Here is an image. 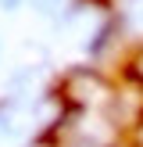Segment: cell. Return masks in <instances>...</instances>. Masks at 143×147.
I'll return each instance as SVG.
<instances>
[{
    "label": "cell",
    "mask_w": 143,
    "mask_h": 147,
    "mask_svg": "<svg viewBox=\"0 0 143 147\" xmlns=\"http://www.w3.org/2000/svg\"><path fill=\"white\" fill-rule=\"evenodd\" d=\"M54 90L72 111H107V104L114 97V83L97 65H72V68H64Z\"/></svg>",
    "instance_id": "cell-1"
},
{
    "label": "cell",
    "mask_w": 143,
    "mask_h": 147,
    "mask_svg": "<svg viewBox=\"0 0 143 147\" xmlns=\"http://www.w3.org/2000/svg\"><path fill=\"white\" fill-rule=\"evenodd\" d=\"M122 32H125V22H122L118 14H111V11H107L104 18H100V25H93V29H90L86 54H90V57H97V61H100V57H107V54H111V47L122 40Z\"/></svg>",
    "instance_id": "cell-2"
},
{
    "label": "cell",
    "mask_w": 143,
    "mask_h": 147,
    "mask_svg": "<svg viewBox=\"0 0 143 147\" xmlns=\"http://www.w3.org/2000/svg\"><path fill=\"white\" fill-rule=\"evenodd\" d=\"M18 100H11L7 93H0V140H11V136H18V115H21Z\"/></svg>",
    "instance_id": "cell-3"
},
{
    "label": "cell",
    "mask_w": 143,
    "mask_h": 147,
    "mask_svg": "<svg viewBox=\"0 0 143 147\" xmlns=\"http://www.w3.org/2000/svg\"><path fill=\"white\" fill-rule=\"evenodd\" d=\"M29 7H32L39 18L61 22V14H64V7H68V0H29Z\"/></svg>",
    "instance_id": "cell-4"
},
{
    "label": "cell",
    "mask_w": 143,
    "mask_h": 147,
    "mask_svg": "<svg viewBox=\"0 0 143 147\" xmlns=\"http://www.w3.org/2000/svg\"><path fill=\"white\" fill-rule=\"evenodd\" d=\"M125 76H129V79H136V83L143 86V43L132 50V57H129V68H125Z\"/></svg>",
    "instance_id": "cell-5"
},
{
    "label": "cell",
    "mask_w": 143,
    "mask_h": 147,
    "mask_svg": "<svg viewBox=\"0 0 143 147\" xmlns=\"http://www.w3.org/2000/svg\"><path fill=\"white\" fill-rule=\"evenodd\" d=\"M21 4H25V0H0V11H4V14H14V11H21Z\"/></svg>",
    "instance_id": "cell-6"
},
{
    "label": "cell",
    "mask_w": 143,
    "mask_h": 147,
    "mask_svg": "<svg viewBox=\"0 0 143 147\" xmlns=\"http://www.w3.org/2000/svg\"><path fill=\"white\" fill-rule=\"evenodd\" d=\"M4 50H7V43H4V36H0V61H4Z\"/></svg>",
    "instance_id": "cell-7"
},
{
    "label": "cell",
    "mask_w": 143,
    "mask_h": 147,
    "mask_svg": "<svg viewBox=\"0 0 143 147\" xmlns=\"http://www.w3.org/2000/svg\"><path fill=\"white\" fill-rule=\"evenodd\" d=\"M118 147H122V144H118Z\"/></svg>",
    "instance_id": "cell-8"
}]
</instances>
